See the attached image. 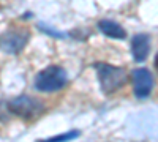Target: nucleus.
Listing matches in <instances>:
<instances>
[{
  "label": "nucleus",
  "instance_id": "obj_8",
  "mask_svg": "<svg viewBox=\"0 0 158 142\" xmlns=\"http://www.w3.org/2000/svg\"><path fill=\"white\" fill-rule=\"evenodd\" d=\"M77 136H79V131H70V133H63V134L56 136V137L46 139V140H40V142H67V140H71Z\"/></svg>",
  "mask_w": 158,
  "mask_h": 142
},
{
  "label": "nucleus",
  "instance_id": "obj_7",
  "mask_svg": "<svg viewBox=\"0 0 158 142\" xmlns=\"http://www.w3.org/2000/svg\"><path fill=\"white\" fill-rule=\"evenodd\" d=\"M98 27L100 30L106 35V36H111V38H117V40H123L127 36V32L125 29L122 27L120 24H117L115 21H111V19H103L98 22Z\"/></svg>",
  "mask_w": 158,
  "mask_h": 142
},
{
  "label": "nucleus",
  "instance_id": "obj_6",
  "mask_svg": "<svg viewBox=\"0 0 158 142\" xmlns=\"http://www.w3.org/2000/svg\"><path fill=\"white\" fill-rule=\"evenodd\" d=\"M150 51V38L146 33H138L131 40V54L136 62H144Z\"/></svg>",
  "mask_w": 158,
  "mask_h": 142
},
{
  "label": "nucleus",
  "instance_id": "obj_2",
  "mask_svg": "<svg viewBox=\"0 0 158 142\" xmlns=\"http://www.w3.org/2000/svg\"><path fill=\"white\" fill-rule=\"evenodd\" d=\"M67 85V73L62 67L51 65L35 77V88L40 92H57Z\"/></svg>",
  "mask_w": 158,
  "mask_h": 142
},
{
  "label": "nucleus",
  "instance_id": "obj_3",
  "mask_svg": "<svg viewBox=\"0 0 158 142\" xmlns=\"http://www.w3.org/2000/svg\"><path fill=\"white\" fill-rule=\"evenodd\" d=\"M30 32L25 27H11L0 35V49L6 54H19L29 43Z\"/></svg>",
  "mask_w": 158,
  "mask_h": 142
},
{
  "label": "nucleus",
  "instance_id": "obj_5",
  "mask_svg": "<svg viewBox=\"0 0 158 142\" xmlns=\"http://www.w3.org/2000/svg\"><path fill=\"white\" fill-rule=\"evenodd\" d=\"M133 88L138 98H147L153 88V76L146 68H138L133 71Z\"/></svg>",
  "mask_w": 158,
  "mask_h": 142
},
{
  "label": "nucleus",
  "instance_id": "obj_4",
  "mask_svg": "<svg viewBox=\"0 0 158 142\" xmlns=\"http://www.w3.org/2000/svg\"><path fill=\"white\" fill-rule=\"evenodd\" d=\"M8 111L11 114L18 115V117L24 119V120H32V119L38 117L44 111V108L36 98L21 95V96H16L15 99H11L8 103Z\"/></svg>",
  "mask_w": 158,
  "mask_h": 142
},
{
  "label": "nucleus",
  "instance_id": "obj_9",
  "mask_svg": "<svg viewBox=\"0 0 158 142\" xmlns=\"http://www.w3.org/2000/svg\"><path fill=\"white\" fill-rule=\"evenodd\" d=\"M155 68L158 70V54H156V57H155Z\"/></svg>",
  "mask_w": 158,
  "mask_h": 142
},
{
  "label": "nucleus",
  "instance_id": "obj_1",
  "mask_svg": "<svg viewBox=\"0 0 158 142\" xmlns=\"http://www.w3.org/2000/svg\"><path fill=\"white\" fill-rule=\"evenodd\" d=\"M97 71H98V79H100L101 88L106 95L117 92L128 81L127 71L120 67L108 65V63H97Z\"/></svg>",
  "mask_w": 158,
  "mask_h": 142
}]
</instances>
